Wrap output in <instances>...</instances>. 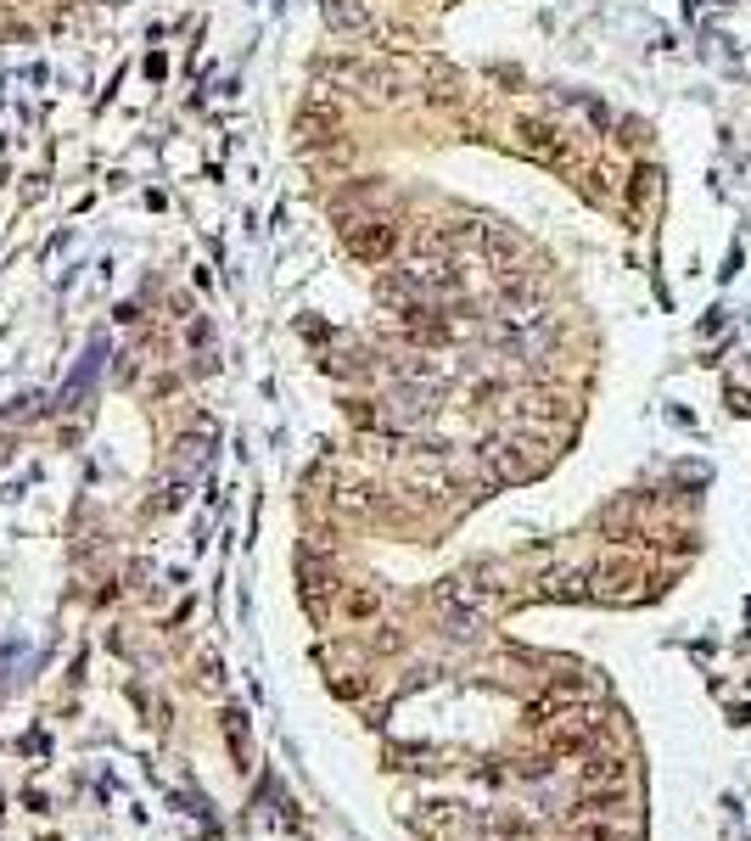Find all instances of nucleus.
I'll list each match as a JSON object with an SVG mask.
<instances>
[{
    "mask_svg": "<svg viewBox=\"0 0 751 841\" xmlns=\"http://www.w3.org/2000/svg\"><path fill=\"white\" fill-rule=\"evenodd\" d=\"M645 191H651V169H634V186H628V197L645 202Z\"/></svg>",
    "mask_w": 751,
    "mask_h": 841,
    "instance_id": "obj_11",
    "label": "nucleus"
},
{
    "mask_svg": "<svg viewBox=\"0 0 751 841\" xmlns=\"http://www.w3.org/2000/svg\"><path fill=\"white\" fill-rule=\"evenodd\" d=\"M516 135H522V146H527L533 157H544V163H561V157H567V141H561V135L544 124V118H522V129H516Z\"/></svg>",
    "mask_w": 751,
    "mask_h": 841,
    "instance_id": "obj_5",
    "label": "nucleus"
},
{
    "mask_svg": "<svg viewBox=\"0 0 751 841\" xmlns=\"http://www.w3.org/2000/svg\"><path fill=\"white\" fill-rule=\"evenodd\" d=\"M404 331H410L421 348H438V343H449L454 337V326L443 320L438 309H426V303H415V309H404Z\"/></svg>",
    "mask_w": 751,
    "mask_h": 841,
    "instance_id": "obj_3",
    "label": "nucleus"
},
{
    "mask_svg": "<svg viewBox=\"0 0 751 841\" xmlns=\"http://www.w3.org/2000/svg\"><path fill=\"white\" fill-rule=\"evenodd\" d=\"M376 298H382L387 309H398V314H404V309H415V303H426V292L415 286V275H410V270H387L382 281H376Z\"/></svg>",
    "mask_w": 751,
    "mask_h": 841,
    "instance_id": "obj_4",
    "label": "nucleus"
},
{
    "mask_svg": "<svg viewBox=\"0 0 751 841\" xmlns=\"http://www.w3.org/2000/svg\"><path fill=\"white\" fill-rule=\"evenodd\" d=\"M628 584H634V567H628V561H617V567H600L595 572V595H617V600H623L628 595Z\"/></svg>",
    "mask_w": 751,
    "mask_h": 841,
    "instance_id": "obj_8",
    "label": "nucleus"
},
{
    "mask_svg": "<svg viewBox=\"0 0 751 841\" xmlns=\"http://www.w3.org/2000/svg\"><path fill=\"white\" fill-rule=\"evenodd\" d=\"M617 780H628V763H617V757H595L583 769V785H617Z\"/></svg>",
    "mask_w": 751,
    "mask_h": 841,
    "instance_id": "obj_9",
    "label": "nucleus"
},
{
    "mask_svg": "<svg viewBox=\"0 0 751 841\" xmlns=\"http://www.w3.org/2000/svg\"><path fill=\"white\" fill-rule=\"evenodd\" d=\"M342 236H348V253L365 258V264H387L398 247V230L387 219H365V214H348L342 219Z\"/></svg>",
    "mask_w": 751,
    "mask_h": 841,
    "instance_id": "obj_2",
    "label": "nucleus"
},
{
    "mask_svg": "<svg viewBox=\"0 0 751 841\" xmlns=\"http://www.w3.org/2000/svg\"><path fill=\"white\" fill-rule=\"evenodd\" d=\"M482 253H488V264H494L499 275H511V264H516V253H522V242H516L511 230L482 225Z\"/></svg>",
    "mask_w": 751,
    "mask_h": 841,
    "instance_id": "obj_6",
    "label": "nucleus"
},
{
    "mask_svg": "<svg viewBox=\"0 0 751 841\" xmlns=\"http://www.w3.org/2000/svg\"><path fill=\"white\" fill-rule=\"evenodd\" d=\"M326 23L342 34H376V23H370L365 6H354V0H326Z\"/></svg>",
    "mask_w": 751,
    "mask_h": 841,
    "instance_id": "obj_7",
    "label": "nucleus"
},
{
    "mask_svg": "<svg viewBox=\"0 0 751 841\" xmlns=\"http://www.w3.org/2000/svg\"><path fill=\"white\" fill-rule=\"evenodd\" d=\"M539 443L522 438V432H499L477 449L482 471H488V483H527V477H539L544 471V455H533Z\"/></svg>",
    "mask_w": 751,
    "mask_h": 841,
    "instance_id": "obj_1",
    "label": "nucleus"
},
{
    "mask_svg": "<svg viewBox=\"0 0 751 841\" xmlns=\"http://www.w3.org/2000/svg\"><path fill=\"white\" fill-rule=\"evenodd\" d=\"M550 595L578 600V595H583V572H550Z\"/></svg>",
    "mask_w": 751,
    "mask_h": 841,
    "instance_id": "obj_10",
    "label": "nucleus"
}]
</instances>
